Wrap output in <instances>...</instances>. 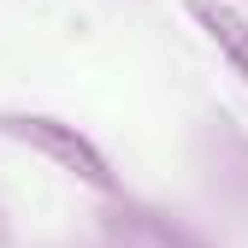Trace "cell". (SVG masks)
I'll return each instance as SVG.
<instances>
[{
  "instance_id": "1",
  "label": "cell",
  "mask_w": 248,
  "mask_h": 248,
  "mask_svg": "<svg viewBox=\"0 0 248 248\" xmlns=\"http://www.w3.org/2000/svg\"><path fill=\"white\" fill-rule=\"evenodd\" d=\"M0 136H12V142H24L30 154H42V160H53L59 171H71L77 183H89V189H101V195H112L118 189V171H112V160L89 142L77 124H65V118H53V112H0Z\"/></svg>"
},
{
  "instance_id": "2",
  "label": "cell",
  "mask_w": 248,
  "mask_h": 248,
  "mask_svg": "<svg viewBox=\"0 0 248 248\" xmlns=\"http://www.w3.org/2000/svg\"><path fill=\"white\" fill-rule=\"evenodd\" d=\"M101 242H107V248H201L177 219H166V213H154V207H142V201L107 207Z\"/></svg>"
},
{
  "instance_id": "3",
  "label": "cell",
  "mask_w": 248,
  "mask_h": 248,
  "mask_svg": "<svg viewBox=\"0 0 248 248\" xmlns=\"http://www.w3.org/2000/svg\"><path fill=\"white\" fill-rule=\"evenodd\" d=\"M183 6H189V18L207 30V42L231 59V71L248 83V12L231 6V0H183Z\"/></svg>"
}]
</instances>
